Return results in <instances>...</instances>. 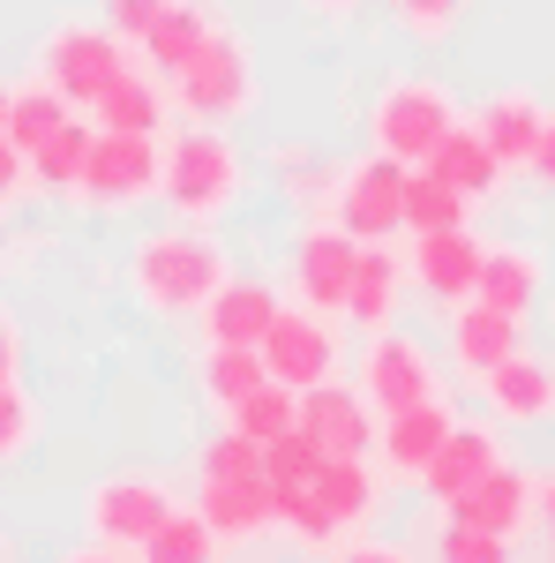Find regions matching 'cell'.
I'll return each mask as SVG.
<instances>
[{"instance_id": "cell-1", "label": "cell", "mask_w": 555, "mask_h": 563, "mask_svg": "<svg viewBox=\"0 0 555 563\" xmlns=\"http://www.w3.org/2000/svg\"><path fill=\"white\" fill-rule=\"evenodd\" d=\"M225 278L233 263L211 241V225H158L129 249V286L151 316H203Z\"/></svg>"}, {"instance_id": "cell-2", "label": "cell", "mask_w": 555, "mask_h": 563, "mask_svg": "<svg viewBox=\"0 0 555 563\" xmlns=\"http://www.w3.org/2000/svg\"><path fill=\"white\" fill-rule=\"evenodd\" d=\"M248 196V158L225 129H188L166 135V180H158V203L173 211V225H218V218L241 211Z\"/></svg>"}, {"instance_id": "cell-3", "label": "cell", "mask_w": 555, "mask_h": 563, "mask_svg": "<svg viewBox=\"0 0 555 563\" xmlns=\"http://www.w3.org/2000/svg\"><path fill=\"white\" fill-rule=\"evenodd\" d=\"M458 121H466V113H458L451 84H435V76H390V84L376 90V106H368V143H376L384 158H398V166H428V158L451 143Z\"/></svg>"}, {"instance_id": "cell-4", "label": "cell", "mask_w": 555, "mask_h": 563, "mask_svg": "<svg viewBox=\"0 0 555 563\" xmlns=\"http://www.w3.org/2000/svg\"><path fill=\"white\" fill-rule=\"evenodd\" d=\"M173 106L188 113V121H203V129H225V121H241V113H256V98H263V84H256V45L241 38L233 23H218V38L173 76Z\"/></svg>"}, {"instance_id": "cell-5", "label": "cell", "mask_w": 555, "mask_h": 563, "mask_svg": "<svg viewBox=\"0 0 555 563\" xmlns=\"http://www.w3.org/2000/svg\"><path fill=\"white\" fill-rule=\"evenodd\" d=\"M129 68H135L129 38L106 31V23H90V15H60V23L38 38V76L60 90L68 106H98Z\"/></svg>"}, {"instance_id": "cell-6", "label": "cell", "mask_w": 555, "mask_h": 563, "mask_svg": "<svg viewBox=\"0 0 555 563\" xmlns=\"http://www.w3.org/2000/svg\"><path fill=\"white\" fill-rule=\"evenodd\" d=\"M158 180H166V135H113V129H98L76 203H90V211H135V203L158 196Z\"/></svg>"}, {"instance_id": "cell-7", "label": "cell", "mask_w": 555, "mask_h": 563, "mask_svg": "<svg viewBox=\"0 0 555 563\" xmlns=\"http://www.w3.org/2000/svg\"><path fill=\"white\" fill-rule=\"evenodd\" d=\"M173 511H180V504H173V488L158 474H106V481H90V496H84V533L135 556Z\"/></svg>"}, {"instance_id": "cell-8", "label": "cell", "mask_w": 555, "mask_h": 563, "mask_svg": "<svg viewBox=\"0 0 555 563\" xmlns=\"http://www.w3.org/2000/svg\"><path fill=\"white\" fill-rule=\"evenodd\" d=\"M353 271H360V241L345 233L338 218H323V225H300V233H293V256H286V286H293V308H315V316H345Z\"/></svg>"}, {"instance_id": "cell-9", "label": "cell", "mask_w": 555, "mask_h": 563, "mask_svg": "<svg viewBox=\"0 0 555 563\" xmlns=\"http://www.w3.org/2000/svg\"><path fill=\"white\" fill-rule=\"evenodd\" d=\"M406 180H413V166L368 151V158L345 166L338 196H331V218H338L360 249H368V241H390V233H406Z\"/></svg>"}, {"instance_id": "cell-10", "label": "cell", "mask_w": 555, "mask_h": 563, "mask_svg": "<svg viewBox=\"0 0 555 563\" xmlns=\"http://www.w3.org/2000/svg\"><path fill=\"white\" fill-rule=\"evenodd\" d=\"M360 398L390 421V413H406V406L443 398V368L428 361L421 339H406V331H376L368 353H360Z\"/></svg>"}, {"instance_id": "cell-11", "label": "cell", "mask_w": 555, "mask_h": 563, "mask_svg": "<svg viewBox=\"0 0 555 563\" xmlns=\"http://www.w3.org/2000/svg\"><path fill=\"white\" fill-rule=\"evenodd\" d=\"M338 323L331 316H315V308H286L278 323H270V339H263V368H270V384L286 390H323L338 384Z\"/></svg>"}, {"instance_id": "cell-12", "label": "cell", "mask_w": 555, "mask_h": 563, "mask_svg": "<svg viewBox=\"0 0 555 563\" xmlns=\"http://www.w3.org/2000/svg\"><path fill=\"white\" fill-rule=\"evenodd\" d=\"M480 263H488V241H480L473 225H458V233H421L413 256H406V271H413V286H421L428 301L466 308L473 294H480Z\"/></svg>"}, {"instance_id": "cell-13", "label": "cell", "mask_w": 555, "mask_h": 563, "mask_svg": "<svg viewBox=\"0 0 555 563\" xmlns=\"http://www.w3.org/2000/svg\"><path fill=\"white\" fill-rule=\"evenodd\" d=\"M300 429L331 459H368L376 435H384V413L360 398V384H323V390H300Z\"/></svg>"}, {"instance_id": "cell-14", "label": "cell", "mask_w": 555, "mask_h": 563, "mask_svg": "<svg viewBox=\"0 0 555 563\" xmlns=\"http://www.w3.org/2000/svg\"><path fill=\"white\" fill-rule=\"evenodd\" d=\"M511 353H525V323H518V316H496L488 301L451 308V368H458L473 390L488 384Z\"/></svg>"}, {"instance_id": "cell-15", "label": "cell", "mask_w": 555, "mask_h": 563, "mask_svg": "<svg viewBox=\"0 0 555 563\" xmlns=\"http://www.w3.org/2000/svg\"><path fill=\"white\" fill-rule=\"evenodd\" d=\"M541 511V481L525 474V466H496V474L480 481V488H466L443 519H458V526H480V533H503V541H518L525 533V519Z\"/></svg>"}, {"instance_id": "cell-16", "label": "cell", "mask_w": 555, "mask_h": 563, "mask_svg": "<svg viewBox=\"0 0 555 563\" xmlns=\"http://www.w3.org/2000/svg\"><path fill=\"white\" fill-rule=\"evenodd\" d=\"M278 316H286V301H278L270 278H225L218 301L203 308V339H211V346H256L263 353V339H270Z\"/></svg>"}, {"instance_id": "cell-17", "label": "cell", "mask_w": 555, "mask_h": 563, "mask_svg": "<svg viewBox=\"0 0 555 563\" xmlns=\"http://www.w3.org/2000/svg\"><path fill=\"white\" fill-rule=\"evenodd\" d=\"M480 398H488L496 421H511V429H541V421H555V361H548V353H511V361L480 384Z\"/></svg>"}, {"instance_id": "cell-18", "label": "cell", "mask_w": 555, "mask_h": 563, "mask_svg": "<svg viewBox=\"0 0 555 563\" xmlns=\"http://www.w3.org/2000/svg\"><path fill=\"white\" fill-rule=\"evenodd\" d=\"M458 429V413H451V398H428V406H406V413H390L384 435H376V451H384V466L398 481H428L435 466V451L451 443Z\"/></svg>"}, {"instance_id": "cell-19", "label": "cell", "mask_w": 555, "mask_h": 563, "mask_svg": "<svg viewBox=\"0 0 555 563\" xmlns=\"http://www.w3.org/2000/svg\"><path fill=\"white\" fill-rule=\"evenodd\" d=\"M496 466H503V435L488 429V421H458V429H451V443L435 451V466H428L421 488L443 504V511H451V504H458L466 488H480Z\"/></svg>"}, {"instance_id": "cell-20", "label": "cell", "mask_w": 555, "mask_h": 563, "mask_svg": "<svg viewBox=\"0 0 555 563\" xmlns=\"http://www.w3.org/2000/svg\"><path fill=\"white\" fill-rule=\"evenodd\" d=\"M406 278H413V271L390 256V241H368V249H360V271H353V294H345V323H360L368 339H376V331H398Z\"/></svg>"}, {"instance_id": "cell-21", "label": "cell", "mask_w": 555, "mask_h": 563, "mask_svg": "<svg viewBox=\"0 0 555 563\" xmlns=\"http://www.w3.org/2000/svg\"><path fill=\"white\" fill-rule=\"evenodd\" d=\"M218 23H225V8H218V0H173L166 23L143 38V68H151L158 84H173V76H180V68L218 38Z\"/></svg>"}, {"instance_id": "cell-22", "label": "cell", "mask_w": 555, "mask_h": 563, "mask_svg": "<svg viewBox=\"0 0 555 563\" xmlns=\"http://www.w3.org/2000/svg\"><path fill=\"white\" fill-rule=\"evenodd\" d=\"M473 129L488 135V151L503 158V166H533V151H541V129H548V106L533 98V90H496V98H480V113H473Z\"/></svg>"}, {"instance_id": "cell-23", "label": "cell", "mask_w": 555, "mask_h": 563, "mask_svg": "<svg viewBox=\"0 0 555 563\" xmlns=\"http://www.w3.org/2000/svg\"><path fill=\"white\" fill-rule=\"evenodd\" d=\"M196 511L211 519L218 541H256V533L278 526L270 481H196Z\"/></svg>"}, {"instance_id": "cell-24", "label": "cell", "mask_w": 555, "mask_h": 563, "mask_svg": "<svg viewBox=\"0 0 555 563\" xmlns=\"http://www.w3.org/2000/svg\"><path fill=\"white\" fill-rule=\"evenodd\" d=\"M428 174H443L458 196H466V203H480V196H496V188H503V174H511V166L488 151V135L473 129V121H458V129H451V143L428 158Z\"/></svg>"}, {"instance_id": "cell-25", "label": "cell", "mask_w": 555, "mask_h": 563, "mask_svg": "<svg viewBox=\"0 0 555 563\" xmlns=\"http://www.w3.org/2000/svg\"><path fill=\"white\" fill-rule=\"evenodd\" d=\"M308 488H315V504L331 511V526H338V533H345V526H368L376 511H384V481H376V466H368V459H331V466L308 481Z\"/></svg>"}, {"instance_id": "cell-26", "label": "cell", "mask_w": 555, "mask_h": 563, "mask_svg": "<svg viewBox=\"0 0 555 563\" xmlns=\"http://www.w3.org/2000/svg\"><path fill=\"white\" fill-rule=\"evenodd\" d=\"M166 98L173 90L158 84L151 68H129L90 113H98V129H113V135H166Z\"/></svg>"}, {"instance_id": "cell-27", "label": "cell", "mask_w": 555, "mask_h": 563, "mask_svg": "<svg viewBox=\"0 0 555 563\" xmlns=\"http://www.w3.org/2000/svg\"><path fill=\"white\" fill-rule=\"evenodd\" d=\"M473 301H488L496 316H518V323H525L533 301H541V256H533V249H511V241L488 249V263H480V294H473Z\"/></svg>"}, {"instance_id": "cell-28", "label": "cell", "mask_w": 555, "mask_h": 563, "mask_svg": "<svg viewBox=\"0 0 555 563\" xmlns=\"http://www.w3.org/2000/svg\"><path fill=\"white\" fill-rule=\"evenodd\" d=\"M76 121V106L60 98V90L45 84V76H31V84H15V106H8V143L23 151V158H38L53 135Z\"/></svg>"}, {"instance_id": "cell-29", "label": "cell", "mask_w": 555, "mask_h": 563, "mask_svg": "<svg viewBox=\"0 0 555 563\" xmlns=\"http://www.w3.org/2000/svg\"><path fill=\"white\" fill-rule=\"evenodd\" d=\"M90 143H98V121H68V129L31 158V188H45V196H76V188H84V166H90Z\"/></svg>"}, {"instance_id": "cell-30", "label": "cell", "mask_w": 555, "mask_h": 563, "mask_svg": "<svg viewBox=\"0 0 555 563\" xmlns=\"http://www.w3.org/2000/svg\"><path fill=\"white\" fill-rule=\"evenodd\" d=\"M270 384V368H263L256 346H211L203 353V398H211L218 413H233L241 398H256Z\"/></svg>"}, {"instance_id": "cell-31", "label": "cell", "mask_w": 555, "mask_h": 563, "mask_svg": "<svg viewBox=\"0 0 555 563\" xmlns=\"http://www.w3.org/2000/svg\"><path fill=\"white\" fill-rule=\"evenodd\" d=\"M466 211H473V203L443 174L413 166V180H406V233H413V241H421V233H458V225H466Z\"/></svg>"}, {"instance_id": "cell-32", "label": "cell", "mask_w": 555, "mask_h": 563, "mask_svg": "<svg viewBox=\"0 0 555 563\" xmlns=\"http://www.w3.org/2000/svg\"><path fill=\"white\" fill-rule=\"evenodd\" d=\"M218 549H225V541L211 533L203 511H173V519L135 549V563H218Z\"/></svg>"}, {"instance_id": "cell-33", "label": "cell", "mask_w": 555, "mask_h": 563, "mask_svg": "<svg viewBox=\"0 0 555 563\" xmlns=\"http://www.w3.org/2000/svg\"><path fill=\"white\" fill-rule=\"evenodd\" d=\"M225 429H241L248 443H278V435H293L300 429V390L263 384L256 398H241V406L225 413Z\"/></svg>"}, {"instance_id": "cell-34", "label": "cell", "mask_w": 555, "mask_h": 563, "mask_svg": "<svg viewBox=\"0 0 555 563\" xmlns=\"http://www.w3.org/2000/svg\"><path fill=\"white\" fill-rule=\"evenodd\" d=\"M338 180H345V166H331L323 151H278V196L286 203H300V211H315V203H331L338 196Z\"/></svg>"}, {"instance_id": "cell-35", "label": "cell", "mask_w": 555, "mask_h": 563, "mask_svg": "<svg viewBox=\"0 0 555 563\" xmlns=\"http://www.w3.org/2000/svg\"><path fill=\"white\" fill-rule=\"evenodd\" d=\"M323 466H331V451H323L308 429L278 435V443H263V474H270V488H308Z\"/></svg>"}, {"instance_id": "cell-36", "label": "cell", "mask_w": 555, "mask_h": 563, "mask_svg": "<svg viewBox=\"0 0 555 563\" xmlns=\"http://www.w3.org/2000/svg\"><path fill=\"white\" fill-rule=\"evenodd\" d=\"M196 481H270L263 474V443H248L241 429H218L196 459Z\"/></svg>"}, {"instance_id": "cell-37", "label": "cell", "mask_w": 555, "mask_h": 563, "mask_svg": "<svg viewBox=\"0 0 555 563\" xmlns=\"http://www.w3.org/2000/svg\"><path fill=\"white\" fill-rule=\"evenodd\" d=\"M270 504H278V526L293 533L300 549H315V556H323V549L338 541V526H331V511L315 504V488H270Z\"/></svg>"}, {"instance_id": "cell-38", "label": "cell", "mask_w": 555, "mask_h": 563, "mask_svg": "<svg viewBox=\"0 0 555 563\" xmlns=\"http://www.w3.org/2000/svg\"><path fill=\"white\" fill-rule=\"evenodd\" d=\"M435 563H518V541H503V533H480V526H458V519H443V533H435Z\"/></svg>"}, {"instance_id": "cell-39", "label": "cell", "mask_w": 555, "mask_h": 563, "mask_svg": "<svg viewBox=\"0 0 555 563\" xmlns=\"http://www.w3.org/2000/svg\"><path fill=\"white\" fill-rule=\"evenodd\" d=\"M390 15H398V31L421 45H443L458 23H466V0H390Z\"/></svg>"}, {"instance_id": "cell-40", "label": "cell", "mask_w": 555, "mask_h": 563, "mask_svg": "<svg viewBox=\"0 0 555 563\" xmlns=\"http://www.w3.org/2000/svg\"><path fill=\"white\" fill-rule=\"evenodd\" d=\"M31 443H38V398L23 384H8L0 390V466H15Z\"/></svg>"}, {"instance_id": "cell-41", "label": "cell", "mask_w": 555, "mask_h": 563, "mask_svg": "<svg viewBox=\"0 0 555 563\" xmlns=\"http://www.w3.org/2000/svg\"><path fill=\"white\" fill-rule=\"evenodd\" d=\"M166 8H173V0H98V23L121 31L129 45H143L158 23H166Z\"/></svg>"}, {"instance_id": "cell-42", "label": "cell", "mask_w": 555, "mask_h": 563, "mask_svg": "<svg viewBox=\"0 0 555 563\" xmlns=\"http://www.w3.org/2000/svg\"><path fill=\"white\" fill-rule=\"evenodd\" d=\"M23 188H31V158L0 135V211H8V203H23Z\"/></svg>"}, {"instance_id": "cell-43", "label": "cell", "mask_w": 555, "mask_h": 563, "mask_svg": "<svg viewBox=\"0 0 555 563\" xmlns=\"http://www.w3.org/2000/svg\"><path fill=\"white\" fill-rule=\"evenodd\" d=\"M8 384H23V331L0 316V390H8Z\"/></svg>"}, {"instance_id": "cell-44", "label": "cell", "mask_w": 555, "mask_h": 563, "mask_svg": "<svg viewBox=\"0 0 555 563\" xmlns=\"http://www.w3.org/2000/svg\"><path fill=\"white\" fill-rule=\"evenodd\" d=\"M525 174L555 196V106H548V129H541V151H533V166H525Z\"/></svg>"}, {"instance_id": "cell-45", "label": "cell", "mask_w": 555, "mask_h": 563, "mask_svg": "<svg viewBox=\"0 0 555 563\" xmlns=\"http://www.w3.org/2000/svg\"><path fill=\"white\" fill-rule=\"evenodd\" d=\"M53 563H129V549H106V541H84V549H68V556Z\"/></svg>"}, {"instance_id": "cell-46", "label": "cell", "mask_w": 555, "mask_h": 563, "mask_svg": "<svg viewBox=\"0 0 555 563\" xmlns=\"http://www.w3.org/2000/svg\"><path fill=\"white\" fill-rule=\"evenodd\" d=\"M338 563H406L398 549H384V541H360V549H345Z\"/></svg>"}, {"instance_id": "cell-47", "label": "cell", "mask_w": 555, "mask_h": 563, "mask_svg": "<svg viewBox=\"0 0 555 563\" xmlns=\"http://www.w3.org/2000/svg\"><path fill=\"white\" fill-rule=\"evenodd\" d=\"M300 8H315V15H353L360 0H300Z\"/></svg>"}, {"instance_id": "cell-48", "label": "cell", "mask_w": 555, "mask_h": 563, "mask_svg": "<svg viewBox=\"0 0 555 563\" xmlns=\"http://www.w3.org/2000/svg\"><path fill=\"white\" fill-rule=\"evenodd\" d=\"M541 519H548V533H555V474L541 481Z\"/></svg>"}, {"instance_id": "cell-49", "label": "cell", "mask_w": 555, "mask_h": 563, "mask_svg": "<svg viewBox=\"0 0 555 563\" xmlns=\"http://www.w3.org/2000/svg\"><path fill=\"white\" fill-rule=\"evenodd\" d=\"M8 106H15V84H0V135H8Z\"/></svg>"}, {"instance_id": "cell-50", "label": "cell", "mask_w": 555, "mask_h": 563, "mask_svg": "<svg viewBox=\"0 0 555 563\" xmlns=\"http://www.w3.org/2000/svg\"><path fill=\"white\" fill-rule=\"evenodd\" d=\"M0 563H15V549H8V541H0Z\"/></svg>"}, {"instance_id": "cell-51", "label": "cell", "mask_w": 555, "mask_h": 563, "mask_svg": "<svg viewBox=\"0 0 555 563\" xmlns=\"http://www.w3.org/2000/svg\"><path fill=\"white\" fill-rule=\"evenodd\" d=\"M0 256H8V233H0Z\"/></svg>"}, {"instance_id": "cell-52", "label": "cell", "mask_w": 555, "mask_h": 563, "mask_svg": "<svg viewBox=\"0 0 555 563\" xmlns=\"http://www.w3.org/2000/svg\"><path fill=\"white\" fill-rule=\"evenodd\" d=\"M406 563H413V556H406Z\"/></svg>"}]
</instances>
